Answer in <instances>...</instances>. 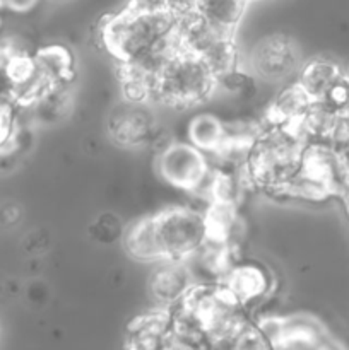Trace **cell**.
I'll return each instance as SVG.
<instances>
[{
	"instance_id": "13",
	"label": "cell",
	"mask_w": 349,
	"mask_h": 350,
	"mask_svg": "<svg viewBox=\"0 0 349 350\" xmlns=\"http://www.w3.org/2000/svg\"><path fill=\"white\" fill-rule=\"evenodd\" d=\"M313 99L300 88L298 82L289 84L279 92L269 109V122L277 125H298L310 108Z\"/></svg>"
},
{
	"instance_id": "16",
	"label": "cell",
	"mask_w": 349,
	"mask_h": 350,
	"mask_svg": "<svg viewBox=\"0 0 349 350\" xmlns=\"http://www.w3.org/2000/svg\"><path fill=\"white\" fill-rule=\"evenodd\" d=\"M34 118L44 123H53L64 118L70 108V94L67 84L50 85L33 105L29 106Z\"/></svg>"
},
{
	"instance_id": "19",
	"label": "cell",
	"mask_w": 349,
	"mask_h": 350,
	"mask_svg": "<svg viewBox=\"0 0 349 350\" xmlns=\"http://www.w3.org/2000/svg\"><path fill=\"white\" fill-rule=\"evenodd\" d=\"M91 234L96 241L112 245V243L118 241L120 238H123L125 229H123L122 221H120L115 214L106 212V214H101L94 222H92Z\"/></svg>"
},
{
	"instance_id": "12",
	"label": "cell",
	"mask_w": 349,
	"mask_h": 350,
	"mask_svg": "<svg viewBox=\"0 0 349 350\" xmlns=\"http://www.w3.org/2000/svg\"><path fill=\"white\" fill-rule=\"evenodd\" d=\"M34 60H36L38 70L48 84L68 85L74 79V57L67 48L58 46V44L44 46L34 53Z\"/></svg>"
},
{
	"instance_id": "26",
	"label": "cell",
	"mask_w": 349,
	"mask_h": 350,
	"mask_svg": "<svg viewBox=\"0 0 349 350\" xmlns=\"http://www.w3.org/2000/svg\"><path fill=\"white\" fill-rule=\"evenodd\" d=\"M348 74H349V72H348Z\"/></svg>"
},
{
	"instance_id": "25",
	"label": "cell",
	"mask_w": 349,
	"mask_h": 350,
	"mask_svg": "<svg viewBox=\"0 0 349 350\" xmlns=\"http://www.w3.org/2000/svg\"><path fill=\"white\" fill-rule=\"evenodd\" d=\"M341 202H342V205H344V211H346V214H348V217H349V185L348 187H346V190L342 191L341 193Z\"/></svg>"
},
{
	"instance_id": "27",
	"label": "cell",
	"mask_w": 349,
	"mask_h": 350,
	"mask_svg": "<svg viewBox=\"0 0 349 350\" xmlns=\"http://www.w3.org/2000/svg\"><path fill=\"white\" fill-rule=\"evenodd\" d=\"M248 2H250V0H248Z\"/></svg>"
},
{
	"instance_id": "22",
	"label": "cell",
	"mask_w": 349,
	"mask_h": 350,
	"mask_svg": "<svg viewBox=\"0 0 349 350\" xmlns=\"http://www.w3.org/2000/svg\"><path fill=\"white\" fill-rule=\"evenodd\" d=\"M38 0H0V10H9V12L24 14L34 9Z\"/></svg>"
},
{
	"instance_id": "20",
	"label": "cell",
	"mask_w": 349,
	"mask_h": 350,
	"mask_svg": "<svg viewBox=\"0 0 349 350\" xmlns=\"http://www.w3.org/2000/svg\"><path fill=\"white\" fill-rule=\"evenodd\" d=\"M129 7L139 12L159 14V12H178L181 7L177 0H130Z\"/></svg>"
},
{
	"instance_id": "21",
	"label": "cell",
	"mask_w": 349,
	"mask_h": 350,
	"mask_svg": "<svg viewBox=\"0 0 349 350\" xmlns=\"http://www.w3.org/2000/svg\"><path fill=\"white\" fill-rule=\"evenodd\" d=\"M331 144L335 149H342V147L349 146V111L337 113V120H335L334 130L331 135Z\"/></svg>"
},
{
	"instance_id": "1",
	"label": "cell",
	"mask_w": 349,
	"mask_h": 350,
	"mask_svg": "<svg viewBox=\"0 0 349 350\" xmlns=\"http://www.w3.org/2000/svg\"><path fill=\"white\" fill-rule=\"evenodd\" d=\"M181 10L149 14L127 7L106 19L101 40L106 50L118 58L122 65L144 60L177 41L174 29Z\"/></svg>"
},
{
	"instance_id": "17",
	"label": "cell",
	"mask_w": 349,
	"mask_h": 350,
	"mask_svg": "<svg viewBox=\"0 0 349 350\" xmlns=\"http://www.w3.org/2000/svg\"><path fill=\"white\" fill-rule=\"evenodd\" d=\"M212 350H277L270 338L257 327L255 321H250L229 344L212 347Z\"/></svg>"
},
{
	"instance_id": "23",
	"label": "cell",
	"mask_w": 349,
	"mask_h": 350,
	"mask_svg": "<svg viewBox=\"0 0 349 350\" xmlns=\"http://www.w3.org/2000/svg\"><path fill=\"white\" fill-rule=\"evenodd\" d=\"M313 350H346L342 345H339L337 342H334L332 338H328L327 335H325L324 338H322L320 342H318L317 345H315Z\"/></svg>"
},
{
	"instance_id": "18",
	"label": "cell",
	"mask_w": 349,
	"mask_h": 350,
	"mask_svg": "<svg viewBox=\"0 0 349 350\" xmlns=\"http://www.w3.org/2000/svg\"><path fill=\"white\" fill-rule=\"evenodd\" d=\"M17 108L19 106L9 96L0 94V154L5 152L19 129Z\"/></svg>"
},
{
	"instance_id": "24",
	"label": "cell",
	"mask_w": 349,
	"mask_h": 350,
	"mask_svg": "<svg viewBox=\"0 0 349 350\" xmlns=\"http://www.w3.org/2000/svg\"><path fill=\"white\" fill-rule=\"evenodd\" d=\"M337 150H339V157H341V166H342V171H344L346 181H348L349 185V146L342 147V149H337Z\"/></svg>"
},
{
	"instance_id": "11",
	"label": "cell",
	"mask_w": 349,
	"mask_h": 350,
	"mask_svg": "<svg viewBox=\"0 0 349 350\" xmlns=\"http://www.w3.org/2000/svg\"><path fill=\"white\" fill-rule=\"evenodd\" d=\"M344 75V70L335 62L315 58L307 65H301L298 72V84L313 101H322L328 89Z\"/></svg>"
},
{
	"instance_id": "10",
	"label": "cell",
	"mask_w": 349,
	"mask_h": 350,
	"mask_svg": "<svg viewBox=\"0 0 349 350\" xmlns=\"http://www.w3.org/2000/svg\"><path fill=\"white\" fill-rule=\"evenodd\" d=\"M248 0H192L190 9L209 26L235 34Z\"/></svg>"
},
{
	"instance_id": "8",
	"label": "cell",
	"mask_w": 349,
	"mask_h": 350,
	"mask_svg": "<svg viewBox=\"0 0 349 350\" xmlns=\"http://www.w3.org/2000/svg\"><path fill=\"white\" fill-rule=\"evenodd\" d=\"M219 284L246 310L269 297L272 279L269 272L257 263H233Z\"/></svg>"
},
{
	"instance_id": "14",
	"label": "cell",
	"mask_w": 349,
	"mask_h": 350,
	"mask_svg": "<svg viewBox=\"0 0 349 350\" xmlns=\"http://www.w3.org/2000/svg\"><path fill=\"white\" fill-rule=\"evenodd\" d=\"M123 245L130 256L140 262H161L156 228L153 217H146L130 226L123 234Z\"/></svg>"
},
{
	"instance_id": "2",
	"label": "cell",
	"mask_w": 349,
	"mask_h": 350,
	"mask_svg": "<svg viewBox=\"0 0 349 350\" xmlns=\"http://www.w3.org/2000/svg\"><path fill=\"white\" fill-rule=\"evenodd\" d=\"M216 91V75L204 62L177 48L157 75L156 96L164 105L194 106Z\"/></svg>"
},
{
	"instance_id": "7",
	"label": "cell",
	"mask_w": 349,
	"mask_h": 350,
	"mask_svg": "<svg viewBox=\"0 0 349 350\" xmlns=\"http://www.w3.org/2000/svg\"><path fill=\"white\" fill-rule=\"evenodd\" d=\"M153 272L149 289L163 310H171L190 293L197 284L187 260H163Z\"/></svg>"
},
{
	"instance_id": "15",
	"label": "cell",
	"mask_w": 349,
	"mask_h": 350,
	"mask_svg": "<svg viewBox=\"0 0 349 350\" xmlns=\"http://www.w3.org/2000/svg\"><path fill=\"white\" fill-rule=\"evenodd\" d=\"M188 142L198 150L218 154L226 142V125L214 115H198L188 123Z\"/></svg>"
},
{
	"instance_id": "6",
	"label": "cell",
	"mask_w": 349,
	"mask_h": 350,
	"mask_svg": "<svg viewBox=\"0 0 349 350\" xmlns=\"http://www.w3.org/2000/svg\"><path fill=\"white\" fill-rule=\"evenodd\" d=\"M108 132L125 147H142L156 137V122L146 103L127 101L109 115Z\"/></svg>"
},
{
	"instance_id": "3",
	"label": "cell",
	"mask_w": 349,
	"mask_h": 350,
	"mask_svg": "<svg viewBox=\"0 0 349 350\" xmlns=\"http://www.w3.org/2000/svg\"><path fill=\"white\" fill-rule=\"evenodd\" d=\"M163 260H190L207 239L205 215L190 208H168L153 215Z\"/></svg>"
},
{
	"instance_id": "4",
	"label": "cell",
	"mask_w": 349,
	"mask_h": 350,
	"mask_svg": "<svg viewBox=\"0 0 349 350\" xmlns=\"http://www.w3.org/2000/svg\"><path fill=\"white\" fill-rule=\"evenodd\" d=\"M159 174L177 188L197 190L209 178L207 157L190 142H174L163 147L157 156Z\"/></svg>"
},
{
	"instance_id": "9",
	"label": "cell",
	"mask_w": 349,
	"mask_h": 350,
	"mask_svg": "<svg viewBox=\"0 0 349 350\" xmlns=\"http://www.w3.org/2000/svg\"><path fill=\"white\" fill-rule=\"evenodd\" d=\"M171 332L170 310L135 318L127 330V350H164Z\"/></svg>"
},
{
	"instance_id": "5",
	"label": "cell",
	"mask_w": 349,
	"mask_h": 350,
	"mask_svg": "<svg viewBox=\"0 0 349 350\" xmlns=\"http://www.w3.org/2000/svg\"><path fill=\"white\" fill-rule=\"evenodd\" d=\"M250 67L255 77L279 82L300 72V51L286 36H269L259 41L250 53Z\"/></svg>"
}]
</instances>
